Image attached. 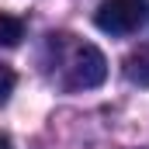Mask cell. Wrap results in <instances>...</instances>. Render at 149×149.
Wrapping results in <instances>:
<instances>
[{"instance_id": "8992f818", "label": "cell", "mask_w": 149, "mask_h": 149, "mask_svg": "<svg viewBox=\"0 0 149 149\" xmlns=\"http://www.w3.org/2000/svg\"><path fill=\"white\" fill-rule=\"evenodd\" d=\"M0 149H10V139H7L3 132H0Z\"/></svg>"}, {"instance_id": "6da1fadb", "label": "cell", "mask_w": 149, "mask_h": 149, "mask_svg": "<svg viewBox=\"0 0 149 149\" xmlns=\"http://www.w3.org/2000/svg\"><path fill=\"white\" fill-rule=\"evenodd\" d=\"M146 17V0H101L94 21L108 35H132Z\"/></svg>"}, {"instance_id": "3957f363", "label": "cell", "mask_w": 149, "mask_h": 149, "mask_svg": "<svg viewBox=\"0 0 149 149\" xmlns=\"http://www.w3.org/2000/svg\"><path fill=\"white\" fill-rule=\"evenodd\" d=\"M125 76L139 87H149V49H139L125 59Z\"/></svg>"}, {"instance_id": "7a4b0ae2", "label": "cell", "mask_w": 149, "mask_h": 149, "mask_svg": "<svg viewBox=\"0 0 149 149\" xmlns=\"http://www.w3.org/2000/svg\"><path fill=\"white\" fill-rule=\"evenodd\" d=\"M66 70H70V83H73V87H101L104 76H108V59L101 56L97 45L83 42V45L73 49Z\"/></svg>"}, {"instance_id": "277c9868", "label": "cell", "mask_w": 149, "mask_h": 149, "mask_svg": "<svg viewBox=\"0 0 149 149\" xmlns=\"http://www.w3.org/2000/svg\"><path fill=\"white\" fill-rule=\"evenodd\" d=\"M21 38H24V21L0 10V45H7V49L10 45H21Z\"/></svg>"}, {"instance_id": "5b68a950", "label": "cell", "mask_w": 149, "mask_h": 149, "mask_svg": "<svg viewBox=\"0 0 149 149\" xmlns=\"http://www.w3.org/2000/svg\"><path fill=\"white\" fill-rule=\"evenodd\" d=\"M14 83H17V76H14V70L0 63V104H3V101H7V97L14 94Z\"/></svg>"}]
</instances>
